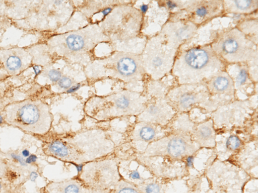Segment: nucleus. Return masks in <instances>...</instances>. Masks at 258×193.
<instances>
[{"mask_svg": "<svg viewBox=\"0 0 258 193\" xmlns=\"http://www.w3.org/2000/svg\"><path fill=\"white\" fill-rule=\"evenodd\" d=\"M225 68L211 46H197L177 53L171 72L179 84H196L209 80Z\"/></svg>", "mask_w": 258, "mask_h": 193, "instance_id": "f257e3e1", "label": "nucleus"}, {"mask_svg": "<svg viewBox=\"0 0 258 193\" xmlns=\"http://www.w3.org/2000/svg\"><path fill=\"white\" fill-rule=\"evenodd\" d=\"M96 131L82 132V145L76 136H64L51 141L47 145V153L60 160L72 164L88 163L101 157L111 151V141L101 132L85 144Z\"/></svg>", "mask_w": 258, "mask_h": 193, "instance_id": "f03ea898", "label": "nucleus"}, {"mask_svg": "<svg viewBox=\"0 0 258 193\" xmlns=\"http://www.w3.org/2000/svg\"><path fill=\"white\" fill-rule=\"evenodd\" d=\"M4 114L8 124L26 132L44 135L51 127L52 116L49 107L41 101L25 100L9 104Z\"/></svg>", "mask_w": 258, "mask_h": 193, "instance_id": "7ed1b4c3", "label": "nucleus"}, {"mask_svg": "<svg viewBox=\"0 0 258 193\" xmlns=\"http://www.w3.org/2000/svg\"><path fill=\"white\" fill-rule=\"evenodd\" d=\"M109 40L97 25L55 36L50 45L56 52L66 57L79 60L87 55L99 43Z\"/></svg>", "mask_w": 258, "mask_h": 193, "instance_id": "20e7f679", "label": "nucleus"}, {"mask_svg": "<svg viewBox=\"0 0 258 193\" xmlns=\"http://www.w3.org/2000/svg\"><path fill=\"white\" fill-rule=\"evenodd\" d=\"M211 47L224 62L229 63H245L257 59L256 44L238 28L222 33Z\"/></svg>", "mask_w": 258, "mask_h": 193, "instance_id": "39448f33", "label": "nucleus"}, {"mask_svg": "<svg viewBox=\"0 0 258 193\" xmlns=\"http://www.w3.org/2000/svg\"><path fill=\"white\" fill-rule=\"evenodd\" d=\"M91 116L101 120L141 113L147 103L138 93L120 92L103 98L95 99Z\"/></svg>", "mask_w": 258, "mask_h": 193, "instance_id": "423d86ee", "label": "nucleus"}, {"mask_svg": "<svg viewBox=\"0 0 258 193\" xmlns=\"http://www.w3.org/2000/svg\"><path fill=\"white\" fill-rule=\"evenodd\" d=\"M177 49L168 45L158 35L149 41L141 57L143 67L155 80L171 71Z\"/></svg>", "mask_w": 258, "mask_h": 193, "instance_id": "0eeeda50", "label": "nucleus"}, {"mask_svg": "<svg viewBox=\"0 0 258 193\" xmlns=\"http://www.w3.org/2000/svg\"><path fill=\"white\" fill-rule=\"evenodd\" d=\"M80 173L78 179L93 193H106L121 179L115 163L107 160L88 162Z\"/></svg>", "mask_w": 258, "mask_h": 193, "instance_id": "6e6552de", "label": "nucleus"}, {"mask_svg": "<svg viewBox=\"0 0 258 193\" xmlns=\"http://www.w3.org/2000/svg\"><path fill=\"white\" fill-rule=\"evenodd\" d=\"M199 148L191 138V133L182 130L172 131L167 136L150 144L145 153L147 156L163 155L182 160L193 155Z\"/></svg>", "mask_w": 258, "mask_h": 193, "instance_id": "1a4fd4ad", "label": "nucleus"}, {"mask_svg": "<svg viewBox=\"0 0 258 193\" xmlns=\"http://www.w3.org/2000/svg\"><path fill=\"white\" fill-rule=\"evenodd\" d=\"M99 69L102 68L103 75L118 78L132 82L139 80L145 70L141 56L128 53H118L99 61Z\"/></svg>", "mask_w": 258, "mask_h": 193, "instance_id": "9d476101", "label": "nucleus"}, {"mask_svg": "<svg viewBox=\"0 0 258 193\" xmlns=\"http://www.w3.org/2000/svg\"><path fill=\"white\" fill-rule=\"evenodd\" d=\"M210 93L203 83L179 84L170 89L165 98L176 112H184L194 106L208 101Z\"/></svg>", "mask_w": 258, "mask_h": 193, "instance_id": "9b49d317", "label": "nucleus"}, {"mask_svg": "<svg viewBox=\"0 0 258 193\" xmlns=\"http://www.w3.org/2000/svg\"><path fill=\"white\" fill-rule=\"evenodd\" d=\"M197 29V25L189 20L171 21L164 25L159 35L168 45L177 49L194 36Z\"/></svg>", "mask_w": 258, "mask_h": 193, "instance_id": "f8f14e48", "label": "nucleus"}, {"mask_svg": "<svg viewBox=\"0 0 258 193\" xmlns=\"http://www.w3.org/2000/svg\"><path fill=\"white\" fill-rule=\"evenodd\" d=\"M176 111L166 99L157 98L147 103L139 115L141 122H146L166 126L172 120Z\"/></svg>", "mask_w": 258, "mask_h": 193, "instance_id": "ddd939ff", "label": "nucleus"}, {"mask_svg": "<svg viewBox=\"0 0 258 193\" xmlns=\"http://www.w3.org/2000/svg\"><path fill=\"white\" fill-rule=\"evenodd\" d=\"M190 21L196 25L201 24L223 12V2L219 1H192L187 7Z\"/></svg>", "mask_w": 258, "mask_h": 193, "instance_id": "4468645a", "label": "nucleus"}, {"mask_svg": "<svg viewBox=\"0 0 258 193\" xmlns=\"http://www.w3.org/2000/svg\"><path fill=\"white\" fill-rule=\"evenodd\" d=\"M210 96H218L222 101L231 99L234 94V82L229 74L222 71L211 78L206 84Z\"/></svg>", "mask_w": 258, "mask_h": 193, "instance_id": "2eb2a0df", "label": "nucleus"}, {"mask_svg": "<svg viewBox=\"0 0 258 193\" xmlns=\"http://www.w3.org/2000/svg\"><path fill=\"white\" fill-rule=\"evenodd\" d=\"M166 126H162L155 124L141 122L136 129L135 138L148 146L151 143L157 141L169 134Z\"/></svg>", "mask_w": 258, "mask_h": 193, "instance_id": "dca6fc26", "label": "nucleus"}, {"mask_svg": "<svg viewBox=\"0 0 258 193\" xmlns=\"http://www.w3.org/2000/svg\"><path fill=\"white\" fill-rule=\"evenodd\" d=\"M191 138L199 148L214 147L216 146V134L213 121L210 119L194 127Z\"/></svg>", "mask_w": 258, "mask_h": 193, "instance_id": "f3484780", "label": "nucleus"}, {"mask_svg": "<svg viewBox=\"0 0 258 193\" xmlns=\"http://www.w3.org/2000/svg\"><path fill=\"white\" fill-rule=\"evenodd\" d=\"M46 189L48 193H93L78 179L52 182Z\"/></svg>", "mask_w": 258, "mask_h": 193, "instance_id": "a211bd4d", "label": "nucleus"}, {"mask_svg": "<svg viewBox=\"0 0 258 193\" xmlns=\"http://www.w3.org/2000/svg\"><path fill=\"white\" fill-rule=\"evenodd\" d=\"M258 7L257 0H232L223 2V11L236 14H247L255 11Z\"/></svg>", "mask_w": 258, "mask_h": 193, "instance_id": "6ab92c4d", "label": "nucleus"}, {"mask_svg": "<svg viewBox=\"0 0 258 193\" xmlns=\"http://www.w3.org/2000/svg\"><path fill=\"white\" fill-rule=\"evenodd\" d=\"M243 63H237L238 67L234 74V78H232L234 82V89L243 88V87H246V86L250 83L248 68Z\"/></svg>", "mask_w": 258, "mask_h": 193, "instance_id": "aec40b11", "label": "nucleus"}, {"mask_svg": "<svg viewBox=\"0 0 258 193\" xmlns=\"http://www.w3.org/2000/svg\"><path fill=\"white\" fill-rule=\"evenodd\" d=\"M106 193H141L137 185L123 179Z\"/></svg>", "mask_w": 258, "mask_h": 193, "instance_id": "412c9836", "label": "nucleus"}, {"mask_svg": "<svg viewBox=\"0 0 258 193\" xmlns=\"http://www.w3.org/2000/svg\"><path fill=\"white\" fill-rule=\"evenodd\" d=\"M5 67L10 72H16L23 65L21 57L16 53H10L4 61Z\"/></svg>", "mask_w": 258, "mask_h": 193, "instance_id": "4be33fe9", "label": "nucleus"}, {"mask_svg": "<svg viewBox=\"0 0 258 193\" xmlns=\"http://www.w3.org/2000/svg\"><path fill=\"white\" fill-rule=\"evenodd\" d=\"M242 145V142L240 139L234 134H230L226 137L224 146L225 152L232 153L238 149H240Z\"/></svg>", "mask_w": 258, "mask_h": 193, "instance_id": "5701e85b", "label": "nucleus"}, {"mask_svg": "<svg viewBox=\"0 0 258 193\" xmlns=\"http://www.w3.org/2000/svg\"><path fill=\"white\" fill-rule=\"evenodd\" d=\"M137 186L141 193H161V184L156 181H145Z\"/></svg>", "mask_w": 258, "mask_h": 193, "instance_id": "b1692460", "label": "nucleus"}, {"mask_svg": "<svg viewBox=\"0 0 258 193\" xmlns=\"http://www.w3.org/2000/svg\"><path fill=\"white\" fill-rule=\"evenodd\" d=\"M48 76L51 81L56 82L61 78V73L59 71L52 69L48 71Z\"/></svg>", "mask_w": 258, "mask_h": 193, "instance_id": "393cba45", "label": "nucleus"}, {"mask_svg": "<svg viewBox=\"0 0 258 193\" xmlns=\"http://www.w3.org/2000/svg\"><path fill=\"white\" fill-rule=\"evenodd\" d=\"M58 84L61 88L66 89L72 85V81L69 77L65 76L59 79Z\"/></svg>", "mask_w": 258, "mask_h": 193, "instance_id": "a878e982", "label": "nucleus"}, {"mask_svg": "<svg viewBox=\"0 0 258 193\" xmlns=\"http://www.w3.org/2000/svg\"><path fill=\"white\" fill-rule=\"evenodd\" d=\"M11 156L14 159L17 161L21 165L24 166L26 165L25 160H24L23 158L19 155L13 153L11 154Z\"/></svg>", "mask_w": 258, "mask_h": 193, "instance_id": "bb28decb", "label": "nucleus"}, {"mask_svg": "<svg viewBox=\"0 0 258 193\" xmlns=\"http://www.w3.org/2000/svg\"><path fill=\"white\" fill-rule=\"evenodd\" d=\"M37 160V156L35 155L31 154L25 160L26 164H31L35 162Z\"/></svg>", "mask_w": 258, "mask_h": 193, "instance_id": "cd10ccee", "label": "nucleus"}, {"mask_svg": "<svg viewBox=\"0 0 258 193\" xmlns=\"http://www.w3.org/2000/svg\"><path fill=\"white\" fill-rule=\"evenodd\" d=\"M80 85L81 84L80 83H78L75 85L72 86L71 87L69 88V89L67 90V92L68 93L74 92L80 88Z\"/></svg>", "mask_w": 258, "mask_h": 193, "instance_id": "c85d7f7f", "label": "nucleus"}, {"mask_svg": "<svg viewBox=\"0 0 258 193\" xmlns=\"http://www.w3.org/2000/svg\"><path fill=\"white\" fill-rule=\"evenodd\" d=\"M130 176L134 179H139L140 178V175L137 171H134L131 173Z\"/></svg>", "mask_w": 258, "mask_h": 193, "instance_id": "c756f323", "label": "nucleus"}, {"mask_svg": "<svg viewBox=\"0 0 258 193\" xmlns=\"http://www.w3.org/2000/svg\"><path fill=\"white\" fill-rule=\"evenodd\" d=\"M38 177L37 173L35 171H32L30 173V179L34 181Z\"/></svg>", "mask_w": 258, "mask_h": 193, "instance_id": "7c9ffc66", "label": "nucleus"}, {"mask_svg": "<svg viewBox=\"0 0 258 193\" xmlns=\"http://www.w3.org/2000/svg\"><path fill=\"white\" fill-rule=\"evenodd\" d=\"M32 68L34 71L35 76H37L41 72L40 67L38 65H35L32 67Z\"/></svg>", "mask_w": 258, "mask_h": 193, "instance_id": "2f4dec72", "label": "nucleus"}, {"mask_svg": "<svg viewBox=\"0 0 258 193\" xmlns=\"http://www.w3.org/2000/svg\"><path fill=\"white\" fill-rule=\"evenodd\" d=\"M22 156L24 157H28L30 155V152L27 149H24L22 152Z\"/></svg>", "mask_w": 258, "mask_h": 193, "instance_id": "473e14b6", "label": "nucleus"}, {"mask_svg": "<svg viewBox=\"0 0 258 193\" xmlns=\"http://www.w3.org/2000/svg\"><path fill=\"white\" fill-rule=\"evenodd\" d=\"M141 9L143 12H145L147 9V5H142V6L141 7Z\"/></svg>", "mask_w": 258, "mask_h": 193, "instance_id": "72a5a7b5", "label": "nucleus"}, {"mask_svg": "<svg viewBox=\"0 0 258 193\" xmlns=\"http://www.w3.org/2000/svg\"><path fill=\"white\" fill-rule=\"evenodd\" d=\"M4 122V118L2 116V115H0V125L2 124Z\"/></svg>", "mask_w": 258, "mask_h": 193, "instance_id": "f704fd0d", "label": "nucleus"}, {"mask_svg": "<svg viewBox=\"0 0 258 193\" xmlns=\"http://www.w3.org/2000/svg\"><path fill=\"white\" fill-rule=\"evenodd\" d=\"M1 184H0V189H1Z\"/></svg>", "mask_w": 258, "mask_h": 193, "instance_id": "c9c22d12", "label": "nucleus"}]
</instances>
